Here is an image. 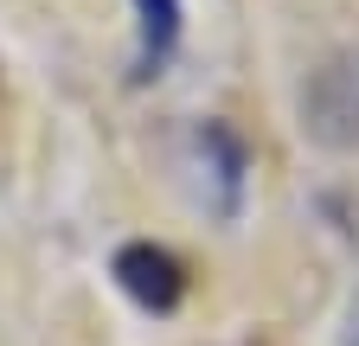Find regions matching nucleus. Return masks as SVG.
I'll return each mask as SVG.
<instances>
[{
  "mask_svg": "<svg viewBox=\"0 0 359 346\" xmlns=\"http://www.w3.org/2000/svg\"><path fill=\"white\" fill-rule=\"evenodd\" d=\"M302 135L327 154H359V52H334L302 83Z\"/></svg>",
  "mask_w": 359,
  "mask_h": 346,
  "instance_id": "nucleus-1",
  "label": "nucleus"
},
{
  "mask_svg": "<svg viewBox=\"0 0 359 346\" xmlns=\"http://www.w3.org/2000/svg\"><path fill=\"white\" fill-rule=\"evenodd\" d=\"M109 276H116V289H122L142 314H173L180 301H187V263H180L167 244H154V237L122 244V250L109 256Z\"/></svg>",
  "mask_w": 359,
  "mask_h": 346,
  "instance_id": "nucleus-2",
  "label": "nucleus"
},
{
  "mask_svg": "<svg viewBox=\"0 0 359 346\" xmlns=\"http://www.w3.org/2000/svg\"><path fill=\"white\" fill-rule=\"evenodd\" d=\"M193 148L212 173V212L218 219H238V205H244V173H250V154L238 141V128L231 122H199L193 128Z\"/></svg>",
  "mask_w": 359,
  "mask_h": 346,
  "instance_id": "nucleus-3",
  "label": "nucleus"
},
{
  "mask_svg": "<svg viewBox=\"0 0 359 346\" xmlns=\"http://www.w3.org/2000/svg\"><path fill=\"white\" fill-rule=\"evenodd\" d=\"M180 26H187V7H180V0H135V64H128V83H154L173 64Z\"/></svg>",
  "mask_w": 359,
  "mask_h": 346,
  "instance_id": "nucleus-4",
  "label": "nucleus"
},
{
  "mask_svg": "<svg viewBox=\"0 0 359 346\" xmlns=\"http://www.w3.org/2000/svg\"><path fill=\"white\" fill-rule=\"evenodd\" d=\"M353 346H359V340H353Z\"/></svg>",
  "mask_w": 359,
  "mask_h": 346,
  "instance_id": "nucleus-5",
  "label": "nucleus"
}]
</instances>
